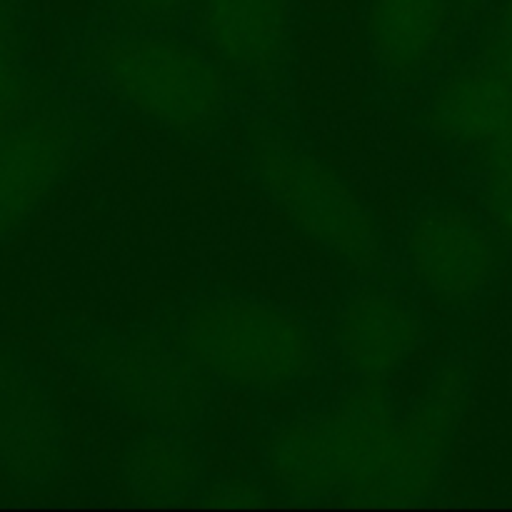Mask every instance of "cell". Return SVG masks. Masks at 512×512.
<instances>
[{
	"label": "cell",
	"mask_w": 512,
	"mask_h": 512,
	"mask_svg": "<svg viewBox=\"0 0 512 512\" xmlns=\"http://www.w3.org/2000/svg\"><path fill=\"white\" fill-rule=\"evenodd\" d=\"M468 388L460 358L435 365L408 405L388 383L353 380L265 435V483L295 500L430 498L445 483Z\"/></svg>",
	"instance_id": "cell-1"
},
{
	"label": "cell",
	"mask_w": 512,
	"mask_h": 512,
	"mask_svg": "<svg viewBox=\"0 0 512 512\" xmlns=\"http://www.w3.org/2000/svg\"><path fill=\"white\" fill-rule=\"evenodd\" d=\"M83 70L123 113L188 143H213L238 108L223 65L180 28H108L85 43Z\"/></svg>",
	"instance_id": "cell-2"
},
{
	"label": "cell",
	"mask_w": 512,
	"mask_h": 512,
	"mask_svg": "<svg viewBox=\"0 0 512 512\" xmlns=\"http://www.w3.org/2000/svg\"><path fill=\"white\" fill-rule=\"evenodd\" d=\"M170 335L218 388L265 398L315 390L333 360L313 320L248 293L190 298Z\"/></svg>",
	"instance_id": "cell-3"
},
{
	"label": "cell",
	"mask_w": 512,
	"mask_h": 512,
	"mask_svg": "<svg viewBox=\"0 0 512 512\" xmlns=\"http://www.w3.org/2000/svg\"><path fill=\"white\" fill-rule=\"evenodd\" d=\"M245 160L258 188L358 280L385 265L383 233L373 210L348 180L293 130L273 120L245 125Z\"/></svg>",
	"instance_id": "cell-4"
},
{
	"label": "cell",
	"mask_w": 512,
	"mask_h": 512,
	"mask_svg": "<svg viewBox=\"0 0 512 512\" xmlns=\"http://www.w3.org/2000/svg\"><path fill=\"white\" fill-rule=\"evenodd\" d=\"M65 355L103 398L153 430L198 433L218 410V385L170 333L80 330Z\"/></svg>",
	"instance_id": "cell-5"
},
{
	"label": "cell",
	"mask_w": 512,
	"mask_h": 512,
	"mask_svg": "<svg viewBox=\"0 0 512 512\" xmlns=\"http://www.w3.org/2000/svg\"><path fill=\"white\" fill-rule=\"evenodd\" d=\"M503 253L485 215L458 200H425L403 233L405 273L445 313H470L488 298Z\"/></svg>",
	"instance_id": "cell-6"
},
{
	"label": "cell",
	"mask_w": 512,
	"mask_h": 512,
	"mask_svg": "<svg viewBox=\"0 0 512 512\" xmlns=\"http://www.w3.org/2000/svg\"><path fill=\"white\" fill-rule=\"evenodd\" d=\"M95 108L68 98L28 103L0 125V240L20 228L98 138Z\"/></svg>",
	"instance_id": "cell-7"
},
{
	"label": "cell",
	"mask_w": 512,
	"mask_h": 512,
	"mask_svg": "<svg viewBox=\"0 0 512 512\" xmlns=\"http://www.w3.org/2000/svg\"><path fill=\"white\" fill-rule=\"evenodd\" d=\"M188 33L240 95L275 98L293 68L295 0H195Z\"/></svg>",
	"instance_id": "cell-8"
},
{
	"label": "cell",
	"mask_w": 512,
	"mask_h": 512,
	"mask_svg": "<svg viewBox=\"0 0 512 512\" xmlns=\"http://www.w3.org/2000/svg\"><path fill=\"white\" fill-rule=\"evenodd\" d=\"M430 338L418 300L378 278L358 280L343 295L325 333L330 358L353 380L388 383Z\"/></svg>",
	"instance_id": "cell-9"
},
{
	"label": "cell",
	"mask_w": 512,
	"mask_h": 512,
	"mask_svg": "<svg viewBox=\"0 0 512 512\" xmlns=\"http://www.w3.org/2000/svg\"><path fill=\"white\" fill-rule=\"evenodd\" d=\"M455 0H368L365 38L375 73L390 90H413L440 73L458 23Z\"/></svg>",
	"instance_id": "cell-10"
},
{
	"label": "cell",
	"mask_w": 512,
	"mask_h": 512,
	"mask_svg": "<svg viewBox=\"0 0 512 512\" xmlns=\"http://www.w3.org/2000/svg\"><path fill=\"white\" fill-rule=\"evenodd\" d=\"M512 120V85L468 53L430 80L420 123L453 153L478 158Z\"/></svg>",
	"instance_id": "cell-11"
},
{
	"label": "cell",
	"mask_w": 512,
	"mask_h": 512,
	"mask_svg": "<svg viewBox=\"0 0 512 512\" xmlns=\"http://www.w3.org/2000/svg\"><path fill=\"white\" fill-rule=\"evenodd\" d=\"M68 448L60 410L38 375L18 363L0 365V465L25 488L63 473Z\"/></svg>",
	"instance_id": "cell-12"
},
{
	"label": "cell",
	"mask_w": 512,
	"mask_h": 512,
	"mask_svg": "<svg viewBox=\"0 0 512 512\" xmlns=\"http://www.w3.org/2000/svg\"><path fill=\"white\" fill-rule=\"evenodd\" d=\"M120 480L145 503H180L203 493L208 468L198 435L150 428L125 448Z\"/></svg>",
	"instance_id": "cell-13"
},
{
	"label": "cell",
	"mask_w": 512,
	"mask_h": 512,
	"mask_svg": "<svg viewBox=\"0 0 512 512\" xmlns=\"http://www.w3.org/2000/svg\"><path fill=\"white\" fill-rule=\"evenodd\" d=\"M480 170V213L512 253V138L498 140L475 158Z\"/></svg>",
	"instance_id": "cell-14"
},
{
	"label": "cell",
	"mask_w": 512,
	"mask_h": 512,
	"mask_svg": "<svg viewBox=\"0 0 512 512\" xmlns=\"http://www.w3.org/2000/svg\"><path fill=\"white\" fill-rule=\"evenodd\" d=\"M195 0H113L115 28H180Z\"/></svg>",
	"instance_id": "cell-15"
},
{
	"label": "cell",
	"mask_w": 512,
	"mask_h": 512,
	"mask_svg": "<svg viewBox=\"0 0 512 512\" xmlns=\"http://www.w3.org/2000/svg\"><path fill=\"white\" fill-rule=\"evenodd\" d=\"M30 103L25 80L23 55L15 45L13 33L0 23V125Z\"/></svg>",
	"instance_id": "cell-16"
},
{
	"label": "cell",
	"mask_w": 512,
	"mask_h": 512,
	"mask_svg": "<svg viewBox=\"0 0 512 512\" xmlns=\"http://www.w3.org/2000/svg\"><path fill=\"white\" fill-rule=\"evenodd\" d=\"M473 55L498 70L512 85V0H498Z\"/></svg>",
	"instance_id": "cell-17"
},
{
	"label": "cell",
	"mask_w": 512,
	"mask_h": 512,
	"mask_svg": "<svg viewBox=\"0 0 512 512\" xmlns=\"http://www.w3.org/2000/svg\"><path fill=\"white\" fill-rule=\"evenodd\" d=\"M270 493H275L273 485H258L250 480H220V483H205L203 498L210 505H250L268 503Z\"/></svg>",
	"instance_id": "cell-18"
},
{
	"label": "cell",
	"mask_w": 512,
	"mask_h": 512,
	"mask_svg": "<svg viewBox=\"0 0 512 512\" xmlns=\"http://www.w3.org/2000/svg\"><path fill=\"white\" fill-rule=\"evenodd\" d=\"M455 3H458L460 13H470V10L480 8V5H483L485 0H455Z\"/></svg>",
	"instance_id": "cell-19"
}]
</instances>
